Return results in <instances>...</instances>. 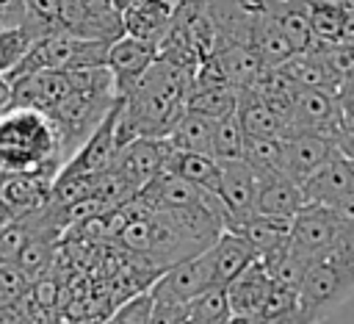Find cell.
Instances as JSON below:
<instances>
[{
	"label": "cell",
	"mask_w": 354,
	"mask_h": 324,
	"mask_svg": "<svg viewBox=\"0 0 354 324\" xmlns=\"http://www.w3.org/2000/svg\"><path fill=\"white\" fill-rule=\"evenodd\" d=\"M64 138L47 111L28 105L0 108V172H61Z\"/></svg>",
	"instance_id": "6da1fadb"
},
{
	"label": "cell",
	"mask_w": 354,
	"mask_h": 324,
	"mask_svg": "<svg viewBox=\"0 0 354 324\" xmlns=\"http://www.w3.org/2000/svg\"><path fill=\"white\" fill-rule=\"evenodd\" d=\"M351 296H354V274H348L340 263L324 258L307 266L299 285V307L310 316L313 324L329 318Z\"/></svg>",
	"instance_id": "7a4b0ae2"
},
{
	"label": "cell",
	"mask_w": 354,
	"mask_h": 324,
	"mask_svg": "<svg viewBox=\"0 0 354 324\" xmlns=\"http://www.w3.org/2000/svg\"><path fill=\"white\" fill-rule=\"evenodd\" d=\"M340 222L326 205H313L304 202L299 213L290 219V233H288V249L299 255L304 263H315L329 258L335 238H337Z\"/></svg>",
	"instance_id": "3957f363"
},
{
	"label": "cell",
	"mask_w": 354,
	"mask_h": 324,
	"mask_svg": "<svg viewBox=\"0 0 354 324\" xmlns=\"http://www.w3.org/2000/svg\"><path fill=\"white\" fill-rule=\"evenodd\" d=\"M210 282H213V266H210L207 249H202V252H196L191 258H183V260L171 263L169 269H163L152 280L149 294L155 299H166V302H174V305H188Z\"/></svg>",
	"instance_id": "277c9868"
},
{
	"label": "cell",
	"mask_w": 354,
	"mask_h": 324,
	"mask_svg": "<svg viewBox=\"0 0 354 324\" xmlns=\"http://www.w3.org/2000/svg\"><path fill=\"white\" fill-rule=\"evenodd\" d=\"M58 22L64 30L80 39H102L113 42L124 33L122 14L113 8L111 0H61Z\"/></svg>",
	"instance_id": "5b68a950"
},
{
	"label": "cell",
	"mask_w": 354,
	"mask_h": 324,
	"mask_svg": "<svg viewBox=\"0 0 354 324\" xmlns=\"http://www.w3.org/2000/svg\"><path fill=\"white\" fill-rule=\"evenodd\" d=\"M221 205H224V230H238L246 219L254 216V197H257V177L246 166L243 158L238 161H221L218 163V188H216Z\"/></svg>",
	"instance_id": "8992f818"
},
{
	"label": "cell",
	"mask_w": 354,
	"mask_h": 324,
	"mask_svg": "<svg viewBox=\"0 0 354 324\" xmlns=\"http://www.w3.org/2000/svg\"><path fill=\"white\" fill-rule=\"evenodd\" d=\"M169 152H171V144L166 136H138L124 147H119L111 169L122 174L136 191H141L155 174L163 172Z\"/></svg>",
	"instance_id": "52a82bcc"
},
{
	"label": "cell",
	"mask_w": 354,
	"mask_h": 324,
	"mask_svg": "<svg viewBox=\"0 0 354 324\" xmlns=\"http://www.w3.org/2000/svg\"><path fill=\"white\" fill-rule=\"evenodd\" d=\"M11 86V100L8 105H28L39 111L55 108L69 91V75L64 69H39V72H25L8 80Z\"/></svg>",
	"instance_id": "ba28073f"
},
{
	"label": "cell",
	"mask_w": 354,
	"mask_h": 324,
	"mask_svg": "<svg viewBox=\"0 0 354 324\" xmlns=\"http://www.w3.org/2000/svg\"><path fill=\"white\" fill-rule=\"evenodd\" d=\"M301 194H304V202L326 205V208L354 197V166H351V161L343 158V155L329 158L324 166H318L313 174H307L301 180Z\"/></svg>",
	"instance_id": "9c48e42d"
},
{
	"label": "cell",
	"mask_w": 354,
	"mask_h": 324,
	"mask_svg": "<svg viewBox=\"0 0 354 324\" xmlns=\"http://www.w3.org/2000/svg\"><path fill=\"white\" fill-rule=\"evenodd\" d=\"M155 58H158V47L155 44H149L144 39H136L130 33L116 36L108 44V61H105L111 75H113L116 94H122Z\"/></svg>",
	"instance_id": "30bf717a"
},
{
	"label": "cell",
	"mask_w": 354,
	"mask_h": 324,
	"mask_svg": "<svg viewBox=\"0 0 354 324\" xmlns=\"http://www.w3.org/2000/svg\"><path fill=\"white\" fill-rule=\"evenodd\" d=\"M340 155L335 138L321 133H290L285 136V174L293 177L299 186L307 174L324 166L329 158Z\"/></svg>",
	"instance_id": "8fae6325"
},
{
	"label": "cell",
	"mask_w": 354,
	"mask_h": 324,
	"mask_svg": "<svg viewBox=\"0 0 354 324\" xmlns=\"http://www.w3.org/2000/svg\"><path fill=\"white\" fill-rule=\"evenodd\" d=\"M55 172L33 169V172H0V197L17 210V216H25L47 202Z\"/></svg>",
	"instance_id": "7c38bea8"
},
{
	"label": "cell",
	"mask_w": 354,
	"mask_h": 324,
	"mask_svg": "<svg viewBox=\"0 0 354 324\" xmlns=\"http://www.w3.org/2000/svg\"><path fill=\"white\" fill-rule=\"evenodd\" d=\"M174 11H177V3H171V0H133L119 14H122L124 33L158 47L171 25Z\"/></svg>",
	"instance_id": "4fadbf2b"
},
{
	"label": "cell",
	"mask_w": 354,
	"mask_h": 324,
	"mask_svg": "<svg viewBox=\"0 0 354 324\" xmlns=\"http://www.w3.org/2000/svg\"><path fill=\"white\" fill-rule=\"evenodd\" d=\"M207 255L213 266V282H221V285L235 280L252 260H257L254 246L235 230H221L216 241L207 246Z\"/></svg>",
	"instance_id": "5bb4252c"
},
{
	"label": "cell",
	"mask_w": 354,
	"mask_h": 324,
	"mask_svg": "<svg viewBox=\"0 0 354 324\" xmlns=\"http://www.w3.org/2000/svg\"><path fill=\"white\" fill-rule=\"evenodd\" d=\"M301 205H304V194H301V186L293 177H288V174H271V177H260L257 180L254 213L293 219Z\"/></svg>",
	"instance_id": "9a60e30c"
},
{
	"label": "cell",
	"mask_w": 354,
	"mask_h": 324,
	"mask_svg": "<svg viewBox=\"0 0 354 324\" xmlns=\"http://www.w3.org/2000/svg\"><path fill=\"white\" fill-rule=\"evenodd\" d=\"M271 288V277L263 266V260H252L235 280L227 282V296L232 316H257Z\"/></svg>",
	"instance_id": "2e32d148"
},
{
	"label": "cell",
	"mask_w": 354,
	"mask_h": 324,
	"mask_svg": "<svg viewBox=\"0 0 354 324\" xmlns=\"http://www.w3.org/2000/svg\"><path fill=\"white\" fill-rule=\"evenodd\" d=\"M235 116H238V122L243 127V136H282L285 138V122H282V116L252 86L238 89Z\"/></svg>",
	"instance_id": "e0dca14e"
},
{
	"label": "cell",
	"mask_w": 354,
	"mask_h": 324,
	"mask_svg": "<svg viewBox=\"0 0 354 324\" xmlns=\"http://www.w3.org/2000/svg\"><path fill=\"white\" fill-rule=\"evenodd\" d=\"M268 17L277 22V28L288 36L296 53L307 50L313 44V28L307 14V0H263Z\"/></svg>",
	"instance_id": "ac0fdd59"
},
{
	"label": "cell",
	"mask_w": 354,
	"mask_h": 324,
	"mask_svg": "<svg viewBox=\"0 0 354 324\" xmlns=\"http://www.w3.org/2000/svg\"><path fill=\"white\" fill-rule=\"evenodd\" d=\"M213 127H216V119L183 108V114H180V116L174 119V125L169 127L166 138H169L171 150H188V152H207V155H210Z\"/></svg>",
	"instance_id": "d6986e66"
},
{
	"label": "cell",
	"mask_w": 354,
	"mask_h": 324,
	"mask_svg": "<svg viewBox=\"0 0 354 324\" xmlns=\"http://www.w3.org/2000/svg\"><path fill=\"white\" fill-rule=\"evenodd\" d=\"M163 172L169 174H177V177H185L207 191H216L218 188V161L207 152H188V150H171L166 155V163H163Z\"/></svg>",
	"instance_id": "ffe728a7"
},
{
	"label": "cell",
	"mask_w": 354,
	"mask_h": 324,
	"mask_svg": "<svg viewBox=\"0 0 354 324\" xmlns=\"http://www.w3.org/2000/svg\"><path fill=\"white\" fill-rule=\"evenodd\" d=\"M243 161L254 172V177L285 174V138L282 136H246L243 138Z\"/></svg>",
	"instance_id": "44dd1931"
},
{
	"label": "cell",
	"mask_w": 354,
	"mask_h": 324,
	"mask_svg": "<svg viewBox=\"0 0 354 324\" xmlns=\"http://www.w3.org/2000/svg\"><path fill=\"white\" fill-rule=\"evenodd\" d=\"M235 233H241L257 252V258L271 255L274 249L288 244V233H290V219H279V216H263L254 213L252 219H246Z\"/></svg>",
	"instance_id": "7402d4cb"
},
{
	"label": "cell",
	"mask_w": 354,
	"mask_h": 324,
	"mask_svg": "<svg viewBox=\"0 0 354 324\" xmlns=\"http://www.w3.org/2000/svg\"><path fill=\"white\" fill-rule=\"evenodd\" d=\"M238 105V86L221 83V86H199L191 83L188 97H185V108L205 114L210 119H221L227 114H232Z\"/></svg>",
	"instance_id": "603a6c76"
},
{
	"label": "cell",
	"mask_w": 354,
	"mask_h": 324,
	"mask_svg": "<svg viewBox=\"0 0 354 324\" xmlns=\"http://www.w3.org/2000/svg\"><path fill=\"white\" fill-rule=\"evenodd\" d=\"M53 255H55V238L53 235H39L30 233L28 241L19 246V252L14 255V263L19 266V271L33 282L39 277L47 274V269L53 266Z\"/></svg>",
	"instance_id": "cb8c5ba5"
},
{
	"label": "cell",
	"mask_w": 354,
	"mask_h": 324,
	"mask_svg": "<svg viewBox=\"0 0 354 324\" xmlns=\"http://www.w3.org/2000/svg\"><path fill=\"white\" fill-rule=\"evenodd\" d=\"M185 310H191L202 324H227L230 316H232V307H230V296H227V285L221 282H210L202 294H196Z\"/></svg>",
	"instance_id": "d4e9b609"
},
{
	"label": "cell",
	"mask_w": 354,
	"mask_h": 324,
	"mask_svg": "<svg viewBox=\"0 0 354 324\" xmlns=\"http://www.w3.org/2000/svg\"><path fill=\"white\" fill-rule=\"evenodd\" d=\"M243 127L232 114L216 119V127H213V141H210V155L221 163V161H238L243 158Z\"/></svg>",
	"instance_id": "484cf974"
},
{
	"label": "cell",
	"mask_w": 354,
	"mask_h": 324,
	"mask_svg": "<svg viewBox=\"0 0 354 324\" xmlns=\"http://www.w3.org/2000/svg\"><path fill=\"white\" fill-rule=\"evenodd\" d=\"M307 14H310V28H313V42H337L340 39L346 8H340L329 0H307Z\"/></svg>",
	"instance_id": "4316f807"
},
{
	"label": "cell",
	"mask_w": 354,
	"mask_h": 324,
	"mask_svg": "<svg viewBox=\"0 0 354 324\" xmlns=\"http://www.w3.org/2000/svg\"><path fill=\"white\" fill-rule=\"evenodd\" d=\"M58 6L61 0H25V17H22V25L30 39H39L50 30H58L61 22H58Z\"/></svg>",
	"instance_id": "83f0119b"
},
{
	"label": "cell",
	"mask_w": 354,
	"mask_h": 324,
	"mask_svg": "<svg viewBox=\"0 0 354 324\" xmlns=\"http://www.w3.org/2000/svg\"><path fill=\"white\" fill-rule=\"evenodd\" d=\"M30 33L25 28H6L0 30V78H6L17 64L19 58L28 53L30 47Z\"/></svg>",
	"instance_id": "f1b7e54d"
},
{
	"label": "cell",
	"mask_w": 354,
	"mask_h": 324,
	"mask_svg": "<svg viewBox=\"0 0 354 324\" xmlns=\"http://www.w3.org/2000/svg\"><path fill=\"white\" fill-rule=\"evenodd\" d=\"M30 288V280L19 271V266L14 260L0 263V310L14 307Z\"/></svg>",
	"instance_id": "f546056e"
},
{
	"label": "cell",
	"mask_w": 354,
	"mask_h": 324,
	"mask_svg": "<svg viewBox=\"0 0 354 324\" xmlns=\"http://www.w3.org/2000/svg\"><path fill=\"white\" fill-rule=\"evenodd\" d=\"M149 307H152V294H149V288H144L136 296L116 305V310L105 318V324H147Z\"/></svg>",
	"instance_id": "4dcf8cb0"
},
{
	"label": "cell",
	"mask_w": 354,
	"mask_h": 324,
	"mask_svg": "<svg viewBox=\"0 0 354 324\" xmlns=\"http://www.w3.org/2000/svg\"><path fill=\"white\" fill-rule=\"evenodd\" d=\"M293 307H299V291H296V288H285V285L271 282L268 296H266V302H263V307H260L257 316L285 313V310H293Z\"/></svg>",
	"instance_id": "1f68e13d"
},
{
	"label": "cell",
	"mask_w": 354,
	"mask_h": 324,
	"mask_svg": "<svg viewBox=\"0 0 354 324\" xmlns=\"http://www.w3.org/2000/svg\"><path fill=\"white\" fill-rule=\"evenodd\" d=\"M329 258H332L335 263H340L348 274H354V222L340 224V230H337V238H335V246H332Z\"/></svg>",
	"instance_id": "d6a6232c"
},
{
	"label": "cell",
	"mask_w": 354,
	"mask_h": 324,
	"mask_svg": "<svg viewBox=\"0 0 354 324\" xmlns=\"http://www.w3.org/2000/svg\"><path fill=\"white\" fill-rule=\"evenodd\" d=\"M28 294H30V299H33L36 305H41V307H47V310H55L61 291H58V282H55L50 274H44V277H39V280L30 282Z\"/></svg>",
	"instance_id": "836d02e7"
},
{
	"label": "cell",
	"mask_w": 354,
	"mask_h": 324,
	"mask_svg": "<svg viewBox=\"0 0 354 324\" xmlns=\"http://www.w3.org/2000/svg\"><path fill=\"white\" fill-rule=\"evenodd\" d=\"M185 313V305H174L166 299H155L152 296V307H149V318L147 324H177V318Z\"/></svg>",
	"instance_id": "e575fe53"
},
{
	"label": "cell",
	"mask_w": 354,
	"mask_h": 324,
	"mask_svg": "<svg viewBox=\"0 0 354 324\" xmlns=\"http://www.w3.org/2000/svg\"><path fill=\"white\" fill-rule=\"evenodd\" d=\"M25 17V0H0V28H19Z\"/></svg>",
	"instance_id": "d590c367"
},
{
	"label": "cell",
	"mask_w": 354,
	"mask_h": 324,
	"mask_svg": "<svg viewBox=\"0 0 354 324\" xmlns=\"http://www.w3.org/2000/svg\"><path fill=\"white\" fill-rule=\"evenodd\" d=\"M335 100H337L340 114H343L346 119H351V122H354V72H351V75H346V78L340 80V89H337Z\"/></svg>",
	"instance_id": "8d00e7d4"
},
{
	"label": "cell",
	"mask_w": 354,
	"mask_h": 324,
	"mask_svg": "<svg viewBox=\"0 0 354 324\" xmlns=\"http://www.w3.org/2000/svg\"><path fill=\"white\" fill-rule=\"evenodd\" d=\"M257 324H313V321L301 307H293V310H285V313L257 316Z\"/></svg>",
	"instance_id": "74e56055"
},
{
	"label": "cell",
	"mask_w": 354,
	"mask_h": 324,
	"mask_svg": "<svg viewBox=\"0 0 354 324\" xmlns=\"http://www.w3.org/2000/svg\"><path fill=\"white\" fill-rule=\"evenodd\" d=\"M8 100H11V86H8V80L0 78V108H6Z\"/></svg>",
	"instance_id": "f35d334b"
},
{
	"label": "cell",
	"mask_w": 354,
	"mask_h": 324,
	"mask_svg": "<svg viewBox=\"0 0 354 324\" xmlns=\"http://www.w3.org/2000/svg\"><path fill=\"white\" fill-rule=\"evenodd\" d=\"M177 324H202V321H199V318H196V316H194L191 310H185V313H183V316L177 318Z\"/></svg>",
	"instance_id": "ab89813d"
}]
</instances>
